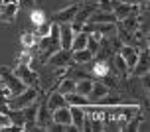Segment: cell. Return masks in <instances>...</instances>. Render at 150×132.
<instances>
[{
  "label": "cell",
  "instance_id": "obj_5",
  "mask_svg": "<svg viewBox=\"0 0 150 132\" xmlns=\"http://www.w3.org/2000/svg\"><path fill=\"white\" fill-rule=\"evenodd\" d=\"M111 12L117 16V22L127 18L130 14H138V4H128V2H120V0H111Z\"/></svg>",
  "mask_w": 150,
  "mask_h": 132
},
{
  "label": "cell",
  "instance_id": "obj_19",
  "mask_svg": "<svg viewBox=\"0 0 150 132\" xmlns=\"http://www.w3.org/2000/svg\"><path fill=\"white\" fill-rule=\"evenodd\" d=\"M55 91H59L61 95L75 93V79H71V77H61L59 83L55 85Z\"/></svg>",
  "mask_w": 150,
  "mask_h": 132
},
{
  "label": "cell",
  "instance_id": "obj_23",
  "mask_svg": "<svg viewBox=\"0 0 150 132\" xmlns=\"http://www.w3.org/2000/svg\"><path fill=\"white\" fill-rule=\"evenodd\" d=\"M109 69H111V65H109L107 61H97V63L93 65V75H97V77L109 75Z\"/></svg>",
  "mask_w": 150,
  "mask_h": 132
},
{
  "label": "cell",
  "instance_id": "obj_10",
  "mask_svg": "<svg viewBox=\"0 0 150 132\" xmlns=\"http://www.w3.org/2000/svg\"><path fill=\"white\" fill-rule=\"evenodd\" d=\"M111 59H112V69H115V73L119 75V79H127V77H128V71H130V69H128L127 61L122 59V55H120L119 52H115Z\"/></svg>",
  "mask_w": 150,
  "mask_h": 132
},
{
  "label": "cell",
  "instance_id": "obj_14",
  "mask_svg": "<svg viewBox=\"0 0 150 132\" xmlns=\"http://www.w3.org/2000/svg\"><path fill=\"white\" fill-rule=\"evenodd\" d=\"M65 104H67V101H65V95H61L59 91H55V89L50 93L47 101H45V107H47L50 110H55V109H59V107H65Z\"/></svg>",
  "mask_w": 150,
  "mask_h": 132
},
{
  "label": "cell",
  "instance_id": "obj_32",
  "mask_svg": "<svg viewBox=\"0 0 150 132\" xmlns=\"http://www.w3.org/2000/svg\"><path fill=\"white\" fill-rule=\"evenodd\" d=\"M0 2H2V0H0Z\"/></svg>",
  "mask_w": 150,
  "mask_h": 132
},
{
  "label": "cell",
  "instance_id": "obj_7",
  "mask_svg": "<svg viewBox=\"0 0 150 132\" xmlns=\"http://www.w3.org/2000/svg\"><path fill=\"white\" fill-rule=\"evenodd\" d=\"M77 10H79V4L61 8V10H57V12L53 14V22L55 24H69L71 20H73V16L77 14Z\"/></svg>",
  "mask_w": 150,
  "mask_h": 132
},
{
  "label": "cell",
  "instance_id": "obj_11",
  "mask_svg": "<svg viewBox=\"0 0 150 132\" xmlns=\"http://www.w3.org/2000/svg\"><path fill=\"white\" fill-rule=\"evenodd\" d=\"M119 53L122 55V59L127 61L128 69H130V67L136 63V59H138V53H140V49H138L136 45H120Z\"/></svg>",
  "mask_w": 150,
  "mask_h": 132
},
{
  "label": "cell",
  "instance_id": "obj_12",
  "mask_svg": "<svg viewBox=\"0 0 150 132\" xmlns=\"http://www.w3.org/2000/svg\"><path fill=\"white\" fill-rule=\"evenodd\" d=\"M87 22H91V24H99V22H117V16L112 14L111 10H101V8H95L93 12H91V16H89V20Z\"/></svg>",
  "mask_w": 150,
  "mask_h": 132
},
{
  "label": "cell",
  "instance_id": "obj_8",
  "mask_svg": "<svg viewBox=\"0 0 150 132\" xmlns=\"http://www.w3.org/2000/svg\"><path fill=\"white\" fill-rule=\"evenodd\" d=\"M18 4L16 2H2L0 6V20L4 24H12L16 20V14H18Z\"/></svg>",
  "mask_w": 150,
  "mask_h": 132
},
{
  "label": "cell",
  "instance_id": "obj_18",
  "mask_svg": "<svg viewBox=\"0 0 150 132\" xmlns=\"http://www.w3.org/2000/svg\"><path fill=\"white\" fill-rule=\"evenodd\" d=\"M65 101H67V104H75V107H89L91 104L89 97L79 95V93H67L65 95Z\"/></svg>",
  "mask_w": 150,
  "mask_h": 132
},
{
  "label": "cell",
  "instance_id": "obj_6",
  "mask_svg": "<svg viewBox=\"0 0 150 132\" xmlns=\"http://www.w3.org/2000/svg\"><path fill=\"white\" fill-rule=\"evenodd\" d=\"M148 69H150V65H148V52H146V49H140L136 63L130 67V71H128V73L132 75V77H136V79H138L140 75L148 73Z\"/></svg>",
  "mask_w": 150,
  "mask_h": 132
},
{
  "label": "cell",
  "instance_id": "obj_2",
  "mask_svg": "<svg viewBox=\"0 0 150 132\" xmlns=\"http://www.w3.org/2000/svg\"><path fill=\"white\" fill-rule=\"evenodd\" d=\"M36 101H38V89L36 87H26L22 93H18V95L8 99V107L10 109H24V107L36 103Z\"/></svg>",
  "mask_w": 150,
  "mask_h": 132
},
{
  "label": "cell",
  "instance_id": "obj_9",
  "mask_svg": "<svg viewBox=\"0 0 150 132\" xmlns=\"http://www.w3.org/2000/svg\"><path fill=\"white\" fill-rule=\"evenodd\" d=\"M73 36H75V32L71 30L69 24H59V47L61 49H71Z\"/></svg>",
  "mask_w": 150,
  "mask_h": 132
},
{
  "label": "cell",
  "instance_id": "obj_27",
  "mask_svg": "<svg viewBox=\"0 0 150 132\" xmlns=\"http://www.w3.org/2000/svg\"><path fill=\"white\" fill-rule=\"evenodd\" d=\"M16 4H18V8H22V10H26V8H34V4H36V0H18Z\"/></svg>",
  "mask_w": 150,
  "mask_h": 132
},
{
  "label": "cell",
  "instance_id": "obj_22",
  "mask_svg": "<svg viewBox=\"0 0 150 132\" xmlns=\"http://www.w3.org/2000/svg\"><path fill=\"white\" fill-rule=\"evenodd\" d=\"M87 44V32H77L73 36V42H71V49H81Z\"/></svg>",
  "mask_w": 150,
  "mask_h": 132
},
{
  "label": "cell",
  "instance_id": "obj_21",
  "mask_svg": "<svg viewBox=\"0 0 150 132\" xmlns=\"http://www.w3.org/2000/svg\"><path fill=\"white\" fill-rule=\"evenodd\" d=\"M36 42L38 37L34 32H22V36H20V44H22L24 49H32V47H36Z\"/></svg>",
  "mask_w": 150,
  "mask_h": 132
},
{
  "label": "cell",
  "instance_id": "obj_28",
  "mask_svg": "<svg viewBox=\"0 0 150 132\" xmlns=\"http://www.w3.org/2000/svg\"><path fill=\"white\" fill-rule=\"evenodd\" d=\"M138 79L142 81V87H144V91L148 93V89H150V75H148V73H144V75H140Z\"/></svg>",
  "mask_w": 150,
  "mask_h": 132
},
{
  "label": "cell",
  "instance_id": "obj_26",
  "mask_svg": "<svg viewBox=\"0 0 150 132\" xmlns=\"http://www.w3.org/2000/svg\"><path fill=\"white\" fill-rule=\"evenodd\" d=\"M30 20L34 26H38V24H42L45 20V14H44V10H32V16H30Z\"/></svg>",
  "mask_w": 150,
  "mask_h": 132
},
{
  "label": "cell",
  "instance_id": "obj_1",
  "mask_svg": "<svg viewBox=\"0 0 150 132\" xmlns=\"http://www.w3.org/2000/svg\"><path fill=\"white\" fill-rule=\"evenodd\" d=\"M0 85H4V87L10 91V97L18 95V93H22L24 89H26V85L14 75V71H10V69L4 67V65L0 67Z\"/></svg>",
  "mask_w": 150,
  "mask_h": 132
},
{
  "label": "cell",
  "instance_id": "obj_29",
  "mask_svg": "<svg viewBox=\"0 0 150 132\" xmlns=\"http://www.w3.org/2000/svg\"><path fill=\"white\" fill-rule=\"evenodd\" d=\"M120 2H128V4H136V0H120Z\"/></svg>",
  "mask_w": 150,
  "mask_h": 132
},
{
  "label": "cell",
  "instance_id": "obj_31",
  "mask_svg": "<svg viewBox=\"0 0 150 132\" xmlns=\"http://www.w3.org/2000/svg\"><path fill=\"white\" fill-rule=\"evenodd\" d=\"M136 2H148V0H136Z\"/></svg>",
  "mask_w": 150,
  "mask_h": 132
},
{
  "label": "cell",
  "instance_id": "obj_3",
  "mask_svg": "<svg viewBox=\"0 0 150 132\" xmlns=\"http://www.w3.org/2000/svg\"><path fill=\"white\" fill-rule=\"evenodd\" d=\"M45 65H50L52 69H65L67 65H71V49H55L45 59Z\"/></svg>",
  "mask_w": 150,
  "mask_h": 132
},
{
  "label": "cell",
  "instance_id": "obj_16",
  "mask_svg": "<svg viewBox=\"0 0 150 132\" xmlns=\"http://www.w3.org/2000/svg\"><path fill=\"white\" fill-rule=\"evenodd\" d=\"M69 112H71V124L75 126V130H81L83 118H85V109L83 107H75V104H69Z\"/></svg>",
  "mask_w": 150,
  "mask_h": 132
},
{
  "label": "cell",
  "instance_id": "obj_24",
  "mask_svg": "<svg viewBox=\"0 0 150 132\" xmlns=\"http://www.w3.org/2000/svg\"><path fill=\"white\" fill-rule=\"evenodd\" d=\"M50 30H52V22H42V24H38L36 26V32H34V34H36V37H45L47 36V34H50Z\"/></svg>",
  "mask_w": 150,
  "mask_h": 132
},
{
  "label": "cell",
  "instance_id": "obj_4",
  "mask_svg": "<svg viewBox=\"0 0 150 132\" xmlns=\"http://www.w3.org/2000/svg\"><path fill=\"white\" fill-rule=\"evenodd\" d=\"M14 75H16L20 81H22L26 87H38V83H40V77H38V73L32 69L30 65H18V63H16Z\"/></svg>",
  "mask_w": 150,
  "mask_h": 132
},
{
  "label": "cell",
  "instance_id": "obj_20",
  "mask_svg": "<svg viewBox=\"0 0 150 132\" xmlns=\"http://www.w3.org/2000/svg\"><path fill=\"white\" fill-rule=\"evenodd\" d=\"M91 87H93V79L89 77H83V79H77L75 81V93H79V95H89Z\"/></svg>",
  "mask_w": 150,
  "mask_h": 132
},
{
  "label": "cell",
  "instance_id": "obj_30",
  "mask_svg": "<svg viewBox=\"0 0 150 132\" xmlns=\"http://www.w3.org/2000/svg\"><path fill=\"white\" fill-rule=\"evenodd\" d=\"M2 2H18V0H2ZM2 2H0V4H2Z\"/></svg>",
  "mask_w": 150,
  "mask_h": 132
},
{
  "label": "cell",
  "instance_id": "obj_15",
  "mask_svg": "<svg viewBox=\"0 0 150 132\" xmlns=\"http://www.w3.org/2000/svg\"><path fill=\"white\" fill-rule=\"evenodd\" d=\"M93 59V53L87 49V47H81V49H71V63H79V65H85Z\"/></svg>",
  "mask_w": 150,
  "mask_h": 132
},
{
  "label": "cell",
  "instance_id": "obj_13",
  "mask_svg": "<svg viewBox=\"0 0 150 132\" xmlns=\"http://www.w3.org/2000/svg\"><path fill=\"white\" fill-rule=\"evenodd\" d=\"M52 120H53V122H57V124H71V112H69V104L52 110Z\"/></svg>",
  "mask_w": 150,
  "mask_h": 132
},
{
  "label": "cell",
  "instance_id": "obj_25",
  "mask_svg": "<svg viewBox=\"0 0 150 132\" xmlns=\"http://www.w3.org/2000/svg\"><path fill=\"white\" fill-rule=\"evenodd\" d=\"M32 59H34V57H32L30 49H24V52L18 55V61H16V63H18V65H30Z\"/></svg>",
  "mask_w": 150,
  "mask_h": 132
},
{
  "label": "cell",
  "instance_id": "obj_17",
  "mask_svg": "<svg viewBox=\"0 0 150 132\" xmlns=\"http://www.w3.org/2000/svg\"><path fill=\"white\" fill-rule=\"evenodd\" d=\"M107 93H109V89L101 83V81H93V87H91V91H89V99H91V103H95L97 99H101V97H105Z\"/></svg>",
  "mask_w": 150,
  "mask_h": 132
}]
</instances>
